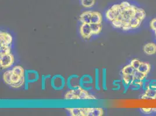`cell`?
Here are the masks:
<instances>
[{
    "mask_svg": "<svg viewBox=\"0 0 156 116\" xmlns=\"http://www.w3.org/2000/svg\"><path fill=\"white\" fill-rule=\"evenodd\" d=\"M104 15L114 28L125 33L138 30L147 16L141 5L130 0H123L113 4L106 10Z\"/></svg>",
    "mask_w": 156,
    "mask_h": 116,
    "instance_id": "6da1fadb",
    "label": "cell"
},
{
    "mask_svg": "<svg viewBox=\"0 0 156 116\" xmlns=\"http://www.w3.org/2000/svg\"><path fill=\"white\" fill-rule=\"evenodd\" d=\"M152 70V65L138 58L131 59L129 63L121 70V83L124 87V93L129 89L132 90H142Z\"/></svg>",
    "mask_w": 156,
    "mask_h": 116,
    "instance_id": "7a4b0ae2",
    "label": "cell"
},
{
    "mask_svg": "<svg viewBox=\"0 0 156 116\" xmlns=\"http://www.w3.org/2000/svg\"><path fill=\"white\" fill-rule=\"evenodd\" d=\"M2 80L5 84L13 88H20L25 83V70L19 65L6 70L2 74Z\"/></svg>",
    "mask_w": 156,
    "mask_h": 116,
    "instance_id": "3957f363",
    "label": "cell"
},
{
    "mask_svg": "<svg viewBox=\"0 0 156 116\" xmlns=\"http://www.w3.org/2000/svg\"><path fill=\"white\" fill-rule=\"evenodd\" d=\"M64 99L67 101H91L96 100L97 98L80 86L75 89L68 90L64 95Z\"/></svg>",
    "mask_w": 156,
    "mask_h": 116,
    "instance_id": "277c9868",
    "label": "cell"
},
{
    "mask_svg": "<svg viewBox=\"0 0 156 116\" xmlns=\"http://www.w3.org/2000/svg\"><path fill=\"white\" fill-rule=\"evenodd\" d=\"M65 109L72 116H102L104 113L102 107H68Z\"/></svg>",
    "mask_w": 156,
    "mask_h": 116,
    "instance_id": "5b68a950",
    "label": "cell"
},
{
    "mask_svg": "<svg viewBox=\"0 0 156 116\" xmlns=\"http://www.w3.org/2000/svg\"><path fill=\"white\" fill-rule=\"evenodd\" d=\"M102 25L80 23L79 33L82 39H89L93 36H98L102 31Z\"/></svg>",
    "mask_w": 156,
    "mask_h": 116,
    "instance_id": "8992f818",
    "label": "cell"
},
{
    "mask_svg": "<svg viewBox=\"0 0 156 116\" xmlns=\"http://www.w3.org/2000/svg\"><path fill=\"white\" fill-rule=\"evenodd\" d=\"M79 21L80 23L102 25L103 15L99 11L88 10L80 15Z\"/></svg>",
    "mask_w": 156,
    "mask_h": 116,
    "instance_id": "52a82bcc",
    "label": "cell"
},
{
    "mask_svg": "<svg viewBox=\"0 0 156 116\" xmlns=\"http://www.w3.org/2000/svg\"><path fill=\"white\" fill-rule=\"evenodd\" d=\"M141 98L144 99H156V80H147L142 89Z\"/></svg>",
    "mask_w": 156,
    "mask_h": 116,
    "instance_id": "ba28073f",
    "label": "cell"
},
{
    "mask_svg": "<svg viewBox=\"0 0 156 116\" xmlns=\"http://www.w3.org/2000/svg\"><path fill=\"white\" fill-rule=\"evenodd\" d=\"M39 72L36 70H25V83L24 88L27 90L29 88V84L35 83L39 80Z\"/></svg>",
    "mask_w": 156,
    "mask_h": 116,
    "instance_id": "9c48e42d",
    "label": "cell"
},
{
    "mask_svg": "<svg viewBox=\"0 0 156 116\" xmlns=\"http://www.w3.org/2000/svg\"><path fill=\"white\" fill-rule=\"evenodd\" d=\"M66 85L65 78L61 74H55L51 78V86L55 90H63Z\"/></svg>",
    "mask_w": 156,
    "mask_h": 116,
    "instance_id": "30bf717a",
    "label": "cell"
},
{
    "mask_svg": "<svg viewBox=\"0 0 156 116\" xmlns=\"http://www.w3.org/2000/svg\"><path fill=\"white\" fill-rule=\"evenodd\" d=\"M15 58L13 54L9 53L0 55V67L2 69H9L13 67Z\"/></svg>",
    "mask_w": 156,
    "mask_h": 116,
    "instance_id": "8fae6325",
    "label": "cell"
},
{
    "mask_svg": "<svg viewBox=\"0 0 156 116\" xmlns=\"http://www.w3.org/2000/svg\"><path fill=\"white\" fill-rule=\"evenodd\" d=\"M93 78L90 74H84L80 77L79 85L86 90L91 91L93 90Z\"/></svg>",
    "mask_w": 156,
    "mask_h": 116,
    "instance_id": "7c38bea8",
    "label": "cell"
},
{
    "mask_svg": "<svg viewBox=\"0 0 156 116\" xmlns=\"http://www.w3.org/2000/svg\"><path fill=\"white\" fill-rule=\"evenodd\" d=\"M13 42V37L8 32L0 31V47H11Z\"/></svg>",
    "mask_w": 156,
    "mask_h": 116,
    "instance_id": "4fadbf2b",
    "label": "cell"
},
{
    "mask_svg": "<svg viewBox=\"0 0 156 116\" xmlns=\"http://www.w3.org/2000/svg\"><path fill=\"white\" fill-rule=\"evenodd\" d=\"M80 77L77 74H72L69 76L66 80V86L69 90L75 89L79 87Z\"/></svg>",
    "mask_w": 156,
    "mask_h": 116,
    "instance_id": "5bb4252c",
    "label": "cell"
},
{
    "mask_svg": "<svg viewBox=\"0 0 156 116\" xmlns=\"http://www.w3.org/2000/svg\"><path fill=\"white\" fill-rule=\"evenodd\" d=\"M143 52L149 56H153L156 54V42H149L143 46Z\"/></svg>",
    "mask_w": 156,
    "mask_h": 116,
    "instance_id": "9a60e30c",
    "label": "cell"
},
{
    "mask_svg": "<svg viewBox=\"0 0 156 116\" xmlns=\"http://www.w3.org/2000/svg\"><path fill=\"white\" fill-rule=\"evenodd\" d=\"M94 76V87L96 90L99 91L101 90L100 87V70L97 68L95 69Z\"/></svg>",
    "mask_w": 156,
    "mask_h": 116,
    "instance_id": "2e32d148",
    "label": "cell"
},
{
    "mask_svg": "<svg viewBox=\"0 0 156 116\" xmlns=\"http://www.w3.org/2000/svg\"><path fill=\"white\" fill-rule=\"evenodd\" d=\"M80 4L83 7L90 9L95 5L96 0H80Z\"/></svg>",
    "mask_w": 156,
    "mask_h": 116,
    "instance_id": "e0dca14e",
    "label": "cell"
},
{
    "mask_svg": "<svg viewBox=\"0 0 156 116\" xmlns=\"http://www.w3.org/2000/svg\"><path fill=\"white\" fill-rule=\"evenodd\" d=\"M149 27L153 34L155 42H156V17L151 19L149 22Z\"/></svg>",
    "mask_w": 156,
    "mask_h": 116,
    "instance_id": "ac0fdd59",
    "label": "cell"
},
{
    "mask_svg": "<svg viewBox=\"0 0 156 116\" xmlns=\"http://www.w3.org/2000/svg\"><path fill=\"white\" fill-rule=\"evenodd\" d=\"M107 69L103 68L102 69V88L104 90H107Z\"/></svg>",
    "mask_w": 156,
    "mask_h": 116,
    "instance_id": "d6986e66",
    "label": "cell"
},
{
    "mask_svg": "<svg viewBox=\"0 0 156 116\" xmlns=\"http://www.w3.org/2000/svg\"><path fill=\"white\" fill-rule=\"evenodd\" d=\"M140 111L144 115H152L156 114V109L155 108H142L140 109Z\"/></svg>",
    "mask_w": 156,
    "mask_h": 116,
    "instance_id": "ffe728a7",
    "label": "cell"
},
{
    "mask_svg": "<svg viewBox=\"0 0 156 116\" xmlns=\"http://www.w3.org/2000/svg\"><path fill=\"white\" fill-rule=\"evenodd\" d=\"M50 78H52L50 74L49 75H42L41 76V90H45L46 87V80Z\"/></svg>",
    "mask_w": 156,
    "mask_h": 116,
    "instance_id": "44dd1931",
    "label": "cell"
},
{
    "mask_svg": "<svg viewBox=\"0 0 156 116\" xmlns=\"http://www.w3.org/2000/svg\"><path fill=\"white\" fill-rule=\"evenodd\" d=\"M11 53V47H0V55Z\"/></svg>",
    "mask_w": 156,
    "mask_h": 116,
    "instance_id": "7402d4cb",
    "label": "cell"
},
{
    "mask_svg": "<svg viewBox=\"0 0 156 116\" xmlns=\"http://www.w3.org/2000/svg\"><path fill=\"white\" fill-rule=\"evenodd\" d=\"M121 80H114L113 82V84L114 86L116 87V88H112V90H119L121 89V85L120 84V83L121 82Z\"/></svg>",
    "mask_w": 156,
    "mask_h": 116,
    "instance_id": "603a6c76",
    "label": "cell"
},
{
    "mask_svg": "<svg viewBox=\"0 0 156 116\" xmlns=\"http://www.w3.org/2000/svg\"><path fill=\"white\" fill-rule=\"evenodd\" d=\"M79 1H80V0H79Z\"/></svg>",
    "mask_w": 156,
    "mask_h": 116,
    "instance_id": "cb8c5ba5",
    "label": "cell"
}]
</instances>
